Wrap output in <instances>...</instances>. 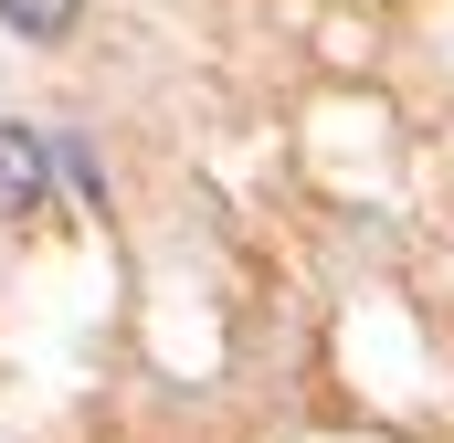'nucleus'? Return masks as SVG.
Returning a JSON list of instances; mask_svg holds the SVG:
<instances>
[{"label": "nucleus", "instance_id": "obj_1", "mask_svg": "<svg viewBox=\"0 0 454 443\" xmlns=\"http://www.w3.org/2000/svg\"><path fill=\"white\" fill-rule=\"evenodd\" d=\"M43 201H53V148H43V127L0 116V222H32Z\"/></svg>", "mask_w": 454, "mask_h": 443}, {"label": "nucleus", "instance_id": "obj_2", "mask_svg": "<svg viewBox=\"0 0 454 443\" xmlns=\"http://www.w3.org/2000/svg\"><path fill=\"white\" fill-rule=\"evenodd\" d=\"M74 21H85V0H0L11 43H74Z\"/></svg>", "mask_w": 454, "mask_h": 443}]
</instances>
